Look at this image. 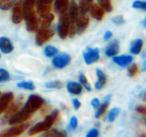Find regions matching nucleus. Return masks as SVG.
Instances as JSON below:
<instances>
[{"label": "nucleus", "mask_w": 146, "mask_h": 137, "mask_svg": "<svg viewBox=\"0 0 146 137\" xmlns=\"http://www.w3.org/2000/svg\"><path fill=\"white\" fill-rule=\"evenodd\" d=\"M144 99H145V100H146V94H145V95H144Z\"/></svg>", "instance_id": "8fccbe9b"}, {"label": "nucleus", "mask_w": 146, "mask_h": 137, "mask_svg": "<svg viewBox=\"0 0 146 137\" xmlns=\"http://www.w3.org/2000/svg\"><path fill=\"white\" fill-rule=\"evenodd\" d=\"M45 99L38 94H31L23 107L22 108L26 112L33 115L35 111L40 110L45 105Z\"/></svg>", "instance_id": "f03ea898"}, {"label": "nucleus", "mask_w": 146, "mask_h": 137, "mask_svg": "<svg viewBox=\"0 0 146 137\" xmlns=\"http://www.w3.org/2000/svg\"><path fill=\"white\" fill-rule=\"evenodd\" d=\"M120 113V109L118 108V107H115V108H113L110 110V111L108 112V120L110 122V123H113L116 120V118L118 117V116L119 115Z\"/></svg>", "instance_id": "2f4dec72"}, {"label": "nucleus", "mask_w": 146, "mask_h": 137, "mask_svg": "<svg viewBox=\"0 0 146 137\" xmlns=\"http://www.w3.org/2000/svg\"><path fill=\"white\" fill-rule=\"evenodd\" d=\"M84 59L86 64L91 65L100 59V51L98 48H88L84 52Z\"/></svg>", "instance_id": "9d476101"}, {"label": "nucleus", "mask_w": 146, "mask_h": 137, "mask_svg": "<svg viewBox=\"0 0 146 137\" xmlns=\"http://www.w3.org/2000/svg\"><path fill=\"white\" fill-rule=\"evenodd\" d=\"M17 87L20 88H23L25 90H30V91L35 90V84L32 82H20L17 83Z\"/></svg>", "instance_id": "f704fd0d"}, {"label": "nucleus", "mask_w": 146, "mask_h": 137, "mask_svg": "<svg viewBox=\"0 0 146 137\" xmlns=\"http://www.w3.org/2000/svg\"><path fill=\"white\" fill-rule=\"evenodd\" d=\"M145 122H146V119H145Z\"/></svg>", "instance_id": "864d4df0"}, {"label": "nucleus", "mask_w": 146, "mask_h": 137, "mask_svg": "<svg viewBox=\"0 0 146 137\" xmlns=\"http://www.w3.org/2000/svg\"><path fill=\"white\" fill-rule=\"evenodd\" d=\"M70 62V56L65 52L61 54H57L53 57V59L52 61V63L54 68H58V70H62V68H65Z\"/></svg>", "instance_id": "1a4fd4ad"}, {"label": "nucleus", "mask_w": 146, "mask_h": 137, "mask_svg": "<svg viewBox=\"0 0 146 137\" xmlns=\"http://www.w3.org/2000/svg\"><path fill=\"white\" fill-rule=\"evenodd\" d=\"M72 105L76 110H78L81 107V102L78 99H72Z\"/></svg>", "instance_id": "c03bdc74"}, {"label": "nucleus", "mask_w": 146, "mask_h": 137, "mask_svg": "<svg viewBox=\"0 0 146 137\" xmlns=\"http://www.w3.org/2000/svg\"><path fill=\"white\" fill-rule=\"evenodd\" d=\"M138 72H139V68H138L137 64H136V63H131V64L128 65L127 73H128V76L130 77H135V76H137V75L138 74Z\"/></svg>", "instance_id": "7c9ffc66"}, {"label": "nucleus", "mask_w": 146, "mask_h": 137, "mask_svg": "<svg viewBox=\"0 0 146 137\" xmlns=\"http://www.w3.org/2000/svg\"><path fill=\"white\" fill-rule=\"evenodd\" d=\"M66 88L67 91L72 95H80L84 90V87L81 85V83L76 82H68Z\"/></svg>", "instance_id": "a211bd4d"}, {"label": "nucleus", "mask_w": 146, "mask_h": 137, "mask_svg": "<svg viewBox=\"0 0 146 137\" xmlns=\"http://www.w3.org/2000/svg\"><path fill=\"white\" fill-rule=\"evenodd\" d=\"M23 97H20L18 98L16 101H12L9 106L7 107V109L5 110V118H8L11 116H12L14 113H16L17 111H19L23 105Z\"/></svg>", "instance_id": "ddd939ff"}, {"label": "nucleus", "mask_w": 146, "mask_h": 137, "mask_svg": "<svg viewBox=\"0 0 146 137\" xmlns=\"http://www.w3.org/2000/svg\"><path fill=\"white\" fill-rule=\"evenodd\" d=\"M17 0H0V9L2 11H8L13 7Z\"/></svg>", "instance_id": "c756f323"}, {"label": "nucleus", "mask_w": 146, "mask_h": 137, "mask_svg": "<svg viewBox=\"0 0 146 137\" xmlns=\"http://www.w3.org/2000/svg\"><path fill=\"white\" fill-rule=\"evenodd\" d=\"M45 87L49 89H60L64 87V84L61 81H52L46 82Z\"/></svg>", "instance_id": "473e14b6"}, {"label": "nucleus", "mask_w": 146, "mask_h": 137, "mask_svg": "<svg viewBox=\"0 0 146 137\" xmlns=\"http://www.w3.org/2000/svg\"><path fill=\"white\" fill-rule=\"evenodd\" d=\"M14 50V45L7 37H0V51L3 53L9 54Z\"/></svg>", "instance_id": "f3484780"}, {"label": "nucleus", "mask_w": 146, "mask_h": 137, "mask_svg": "<svg viewBox=\"0 0 146 137\" xmlns=\"http://www.w3.org/2000/svg\"><path fill=\"white\" fill-rule=\"evenodd\" d=\"M99 5L104 9L107 12H111L113 11V5L111 3V0H98Z\"/></svg>", "instance_id": "c9c22d12"}, {"label": "nucleus", "mask_w": 146, "mask_h": 137, "mask_svg": "<svg viewBox=\"0 0 146 137\" xmlns=\"http://www.w3.org/2000/svg\"><path fill=\"white\" fill-rule=\"evenodd\" d=\"M113 37V34H112V32L111 31H107L105 34H104V36H103V39H104V40H109L111 38Z\"/></svg>", "instance_id": "a18cd8bd"}, {"label": "nucleus", "mask_w": 146, "mask_h": 137, "mask_svg": "<svg viewBox=\"0 0 146 137\" xmlns=\"http://www.w3.org/2000/svg\"><path fill=\"white\" fill-rule=\"evenodd\" d=\"M96 76H97V81L95 83V88L97 90H101L106 86L108 82V77L107 75L102 70H99V68L96 70Z\"/></svg>", "instance_id": "6ab92c4d"}, {"label": "nucleus", "mask_w": 146, "mask_h": 137, "mask_svg": "<svg viewBox=\"0 0 146 137\" xmlns=\"http://www.w3.org/2000/svg\"><path fill=\"white\" fill-rule=\"evenodd\" d=\"M54 36V31L49 28L41 27L37 29L35 35V42L38 45H42L49 41Z\"/></svg>", "instance_id": "39448f33"}, {"label": "nucleus", "mask_w": 146, "mask_h": 137, "mask_svg": "<svg viewBox=\"0 0 146 137\" xmlns=\"http://www.w3.org/2000/svg\"><path fill=\"white\" fill-rule=\"evenodd\" d=\"M11 78L10 73L5 70V68H0V83L8 82Z\"/></svg>", "instance_id": "4c0bfd02"}, {"label": "nucleus", "mask_w": 146, "mask_h": 137, "mask_svg": "<svg viewBox=\"0 0 146 137\" xmlns=\"http://www.w3.org/2000/svg\"><path fill=\"white\" fill-rule=\"evenodd\" d=\"M15 96L14 94L11 92H7L0 96V114H2L5 111L9 105L14 100Z\"/></svg>", "instance_id": "4468645a"}, {"label": "nucleus", "mask_w": 146, "mask_h": 137, "mask_svg": "<svg viewBox=\"0 0 146 137\" xmlns=\"http://www.w3.org/2000/svg\"><path fill=\"white\" fill-rule=\"evenodd\" d=\"M74 22L77 28V34H80L84 33L88 28L90 24V17L86 14H81L76 18Z\"/></svg>", "instance_id": "9b49d317"}, {"label": "nucleus", "mask_w": 146, "mask_h": 137, "mask_svg": "<svg viewBox=\"0 0 146 137\" xmlns=\"http://www.w3.org/2000/svg\"><path fill=\"white\" fill-rule=\"evenodd\" d=\"M136 111L138 113H140V114H142L143 116H146V106H144V105H139V106H137L136 108Z\"/></svg>", "instance_id": "37998d69"}, {"label": "nucleus", "mask_w": 146, "mask_h": 137, "mask_svg": "<svg viewBox=\"0 0 146 137\" xmlns=\"http://www.w3.org/2000/svg\"><path fill=\"white\" fill-rule=\"evenodd\" d=\"M11 21L14 24H20L23 19V0H17V2L11 8Z\"/></svg>", "instance_id": "423d86ee"}, {"label": "nucleus", "mask_w": 146, "mask_h": 137, "mask_svg": "<svg viewBox=\"0 0 146 137\" xmlns=\"http://www.w3.org/2000/svg\"><path fill=\"white\" fill-rule=\"evenodd\" d=\"M93 5V0H79V11L81 14H86L90 11L91 5Z\"/></svg>", "instance_id": "a878e982"}, {"label": "nucleus", "mask_w": 146, "mask_h": 137, "mask_svg": "<svg viewBox=\"0 0 146 137\" xmlns=\"http://www.w3.org/2000/svg\"><path fill=\"white\" fill-rule=\"evenodd\" d=\"M70 22H71V19H70L68 13L64 12L63 14H60L58 22L57 31H58V36L61 39L64 40V39H66L68 37Z\"/></svg>", "instance_id": "7ed1b4c3"}, {"label": "nucleus", "mask_w": 146, "mask_h": 137, "mask_svg": "<svg viewBox=\"0 0 146 137\" xmlns=\"http://www.w3.org/2000/svg\"><path fill=\"white\" fill-rule=\"evenodd\" d=\"M143 45V42L141 39L136 40L131 45V48H130L131 53L133 55H138L142 51Z\"/></svg>", "instance_id": "393cba45"}, {"label": "nucleus", "mask_w": 146, "mask_h": 137, "mask_svg": "<svg viewBox=\"0 0 146 137\" xmlns=\"http://www.w3.org/2000/svg\"><path fill=\"white\" fill-rule=\"evenodd\" d=\"M0 57H1V53H0Z\"/></svg>", "instance_id": "603ef678"}, {"label": "nucleus", "mask_w": 146, "mask_h": 137, "mask_svg": "<svg viewBox=\"0 0 146 137\" xmlns=\"http://www.w3.org/2000/svg\"><path fill=\"white\" fill-rule=\"evenodd\" d=\"M26 22V28L27 30L29 32H35L39 28V20L36 16L35 11L25 13L23 16Z\"/></svg>", "instance_id": "6e6552de"}, {"label": "nucleus", "mask_w": 146, "mask_h": 137, "mask_svg": "<svg viewBox=\"0 0 146 137\" xmlns=\"http://www.w3.org/2000/svg\"><path fill=\"white\" fill-rule=\"evenodd\" d=\"M1 94H1V92H0V96H1Z\"/></svg>", "instance_id": "3c124183"}, {"label": "nucleus", "mask_w": 146, "mask_h": 137, "mask_svg": "<svg viewBox=\"0 0 146 137\" xmlns=\"http://www.w3.org/2000/svg\"><path fill=\"white\" fill-rule=\"evenodd\" d=\"M79 82L84 87V88H85L87 91H91V86H90V82H89V81H88V79L84 74H80Z\"/></svg>", "instance_id": "72a5a7b5"}, {"label": "nucleus", "mask_w": 146, "mask_h": 137, "mask_svg": "<svg viewBox=\"0 0 146 137\" xmlns=\"http://www.w3.org/2000/svg\"><path fill=\"white\" fill-rule=\"evenodd\" d=\"M109 103H110V96L107 97L105 99L104 102L102 104H101L99 105V107L96 109V115L95 116H96V117L97 119L102 117L105 115V113L107 112V111H108V109L109 107Z\"/></svg>", "instance_id": "4be33fe9"}, {"label": "nucleus", "mask_w": 146, "mask_h": 137, "mask_svg": "<svg viewBox=\"0 0 146 137\" xmlns=\"http://www.w3.org/2000/svg\"><path fill=\"white\" fill-rule=\"evenodd\" d=\"M119 43L118 40H113L107 46L105 50V54L107 57H113L116 56L119 53Z\"/></svg>", "instance_id": "aec40b11"}, {"label": "nucleus", "mask_w": 146, "mask_h": 137, "mask_svg": "<svg viewBox=\"0 0 146 137\" xmlns=\"http://www.w3.org/2000/svg\"><path fill=\"white\" fill-rule=\"evenodd\" d=\"M38 20H39V24H40L41 27L49 28L54 20V15L52 14L51 12L45 14V15H41V16H40Z\"/></svg>", "instance_id": "5701e85b"}, {"label": "nucleus", "mask_w": 146, "mask_h": 137, "mask_svg": "<svg viewBox=\"0 0 146 137\" xmlns=\"http://www.w3.org/2000/svg\"><path fill=\"white\" fill-rule=\"evenodd\" d=\"M112 20H113V22L114 24L118 25V26L122 25V24L125 23V18L123 17V16H116Z\"/></svg>", "instance_id": "ea45409f"}, {"label": "nucleus", "mask_w": 146, "mask_h": 137, "mask_svg": "<svg viewBox=\"0 0 146 137\" xmlns=\"http://www.w3.org/2000/svg\"><path fill=\"white\" fill-rule=\"evenodd\" d=\"M30 124L29 123H23L20 124H16L13 127L5 129L0 132V136L2 137H10V136H19L23 134L28 128H29Z\"/></svg>", "instance_id": "20e7f679"}, {"label": "nucleus", "mask_w": 146, "mask_h": 137, "mask_svg": "<svg viewBox=\"0 0 146 137\" xmlns=\"http://www.w3.org/2000/svg\"><path fill=\"white\" fill-rule=\"evenodd\" d=\"M78 120L75 116H72L70 119V123H69V126L71 129H76L78 127Z\"/></svg>", "instance_id": "58836bf2"}, {"label": "nucleus", "mask_w": 146, "mask_h": 137, "mask_svg": "<svg viewBox=\"0 0 146 137\" xmlns=\"http://www.w3.org/2000/svg\"><path fill=\"white\" fill-rule=\"evenodd\" d=\"M59 117V112L58 111H53L51 114L46 116L45 119L43 121H40L32 126L30 128H29V135L33 136L35 134H38L42 132H46L48 129H50L52 125L54 124L55 122L58 119Z\"/></svg>", "instance_id": "f257e3e1"}, {"label": "nucleus", "mask_w": 146, "mask_h": 137, "mask_svg": "<svg viewBox=\"0 0 146 137\" xmlns=\"http://www.w3.org/2000/svg\"><path fill=\"white\" fill-rule=\"evenodd\" d=\"M53 0H37L36 2V11L41 16L51 12L52 4Z\"/></svg>", "instance_id": "f8f14e48"}, {"label": "nucleus", "mask_w": 146, "mask_h": 137, "mask_svg": "<svg viewBox=\"0 0 146 137\" xmlns=\"http://www.w3.org/2000/svg\"><path fill=\"white\" fill-rule=\"evenodd\" d=\"M90 104H91V105L93 106V108L97 109V108L99 107V105H101V101L99 100V99H97V98H94V99L91 100Z\"/></svg>", "instance_id": "79ce46f5"}, {"label": "nucleus", "mask_w": 146, "mask_h": 137, "mask_svg": "<svg viewBox=\"0 0 146 137\" xmlns=\"http://www.w3.org/2000/svg\"><path fill=\"white\" fill-rule=\"evenodd\" d=\"M141 70L143 72H145L146 71V59L142 63V66H141Z\"/></svg>", "instance_id": "de8ad7c7"}, {"label": "nucleus", "mask_w": 146, "mask_h": 137, "mask_svg": "<svg viewBox=\"0 0 146 137\" xmlns=\"http://www.w3.org/2000/svg\"><path fill=\"white\" fill-rule=\"evenodd\" d=\"M37 0H23V13H28L35 11V6Z\"/></svg>", "instance_id": "cd10ccee"}, {"label": "nucleus", "mask_w": 146, "mask_h": 137, "mask_svg": "<svg viewBox=\"0 0 146 137\" xmlns=\"http://www.w3.org/2000/svg\"><path fill=\"white\" fill-rule=\"evenodd\" d=\"M68 10H69V16L70 17V19L72 21H75L76 18L79 16V13H80V11H79V7H78V5L75 2V1H72L69 6H68Z\"/></svg>", "instance_id": "b1692460"}, {"label": "nucleus", "mask_w": 146, "mask_h": 137, "mask_svg": "<svg viewBox=\"0 0 146 137\" xmlns=\"http://www.w3.org/2000/svg\"><path fill=\"white\" fill-rule=\"evenodd\" d=\"M32 115L26 112L23 109H20V111H17L16 113H14L12 116H11L8 119V123L11 125H16L28 122L31 118Z\"/></svg>", "instance_id": "0eeeda50"}, {"label": "nucleus", "mask_w": 146, "mask_h": 137, "mask_svg": "<svg viewBox=\"0 0 146 137\" xmlns=\"http://www.w3.org/2000/svg\"><path fill=\"white\" fill-rule=\"evenodd\" d=\"M143 25H144V27L146 28V16H145V19H144V22H143Z\"/></svg>", "instance_id": "09e8293b"}, {"label": "nucleus", "mask_w": 146, "mask_h": 137, "mask_svg": "<svg viewBox=\"0 0 146 137\" xmlns=\"http://www.w3.org/2000/svg\"><path fill=\"white\" fill-rule=\"evenodd\" d=\"M49 109H50V106H48V105H43L42 107H41V115H43V116H45L48 111H49Z\"/></svg>", "instance_id": "49530a36"}, {"label": "nucleus", "mask_w": 146, "mask_h": 137, "mask_svg": "<svg viewBox=\"0 0 146 137\" xmlns=\"http://www.w3.org/2000/svg\"><path fill=\"white\" fill-rule=\"evenodd\" d=\"M105 12L104 9L99 4H93L90 9V16L97 21H102L104 18Z\"/></svg>", "instance_id": "2eb2a0df"}, {"label": "nucleus", "mask_w": 146, "mask_h": 137, "mask_svg": "<svg viewBox=\"0 0 146 137\" xmlns=\"http://www.w3.org/2000/svg\"><path fill=\"white\" fill-rule=\"evenodd\" d=\"M58 53V49L53 45H47L44 49V54L46 57H53Z\"/></svg>", "instance_id": "c85d7f7f"}, {"label": "nucleus", "mask_w": 146, "mask_h": 137, "mask_svg": "<svg viewBox=\"0 0 146 137\" xmlns=\"http://www.w3.org/2000/svg\"><path fill=\"white\" fill-rule=\"evenodd\" d=\"M113 61L114 63L119 65V67H127L133 61V57L131 55H121V56H114L113 57Z\"/></svg>", "instance_id": "dca6fc26"}, {"label": "nucleus", "mask_w": 146, "mask_h": 137, "mask_svg": "<svg viewBox=\"0 0 146 137\" xmlns=\"http://www.w3.org/2000/svg\"><path fill=\"white\" fill-rule=\"evenodd\" d=\"M44 136H49V137H64L67 136V133L64 130H59V129H48L46 131V133L43 134Z\"/></svg>", "instance_id": "bb28decb"}, {"label": "nucleus", "mask_w": 146, "mask_h": 137, "mask_svg": "<svg viewBox=\"0 0 146 137\" xmlns=\"http://www.w3.org/2000/svg\"><path fill=\"white\" fill-rule=\"evenodd\" d=\"M132 8L146 11V1H142V0H136V1H134L133 4H132Z\"/></svg>", "instance_id": "e433bc0d"}, {"label": "nucleus", "mask_w": 146, "mask_h": 137, "mask_svg": "<svg viewBox=\"0 0 146 137\" xmlns=\"http://www.w3.org/2000/svg\"><path fill=\"white\" fill-rule=\"evenodd\" d=\"M54 11L58 14H63L66 12L69 6V0H53Z\"/></svg>", "instance_id": "412c9836"}, {"label": "nucleus", "mask_w": 146, "mask_h": 137, "mask_svg": "<svg viewBox=\"0 0 146 137\" xmlns=\"http://www.w3.org/2000/svg\"><path fill=\"white\" fill-rule=\"evenodd\" d=\"M98 135H99V131H98L97 128H92V129H90L87 133V134H86L87 137H97Z\"/></svg>", "instance_id": "a19ab883"}]
</instances>
